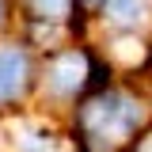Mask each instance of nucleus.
Returning a JSON list of instances; mask_svg holds the SVG:
<instances>
[{
    "label": "nucleus",
    "mask_w": 152,
    "mask_h": 152,
    "mask_svg": "<svg viewBox=\"0 0 152 152\" xmlns=\"http://www.w3.org/2000/svg\"><path fill=\"white\" fill-rule=\"evenodd\" d=\"M141 118V107L126 95H99L91 107H84V126L95 137H114V133H129L133 122Z\"/></svg>",
    "instance_id": "nucleus-1"
},
{
    "label": "nucleus",
    "mask_w": 152,
    "mask_h": 152,
    "mask_svg": "<svg viewBox=\"0 0 152 152\" xmlns=\"http://www.w3.org/2000/svg\"><path fill=\"white\" fill-rule=\"evenodd\" d=\"M31 80V57L23 46H4L0 50V99H15L23 95Z\"/></svg>",
    "instance_id": "nucleus-2"
},
{
    "label": "nucleus",
    "mask_w": 152,
    "mask_h": 152,
    "mask_svg": "<svg viewBox=\"0 0 152 152\" xmlns=\"http://www.w3.org/2000/svg\"><path fill=\"white\" fill-rule=\"evenodd\" d=\"M84 72H88V61L80 53H57L50 61V88L61 95H72L84 88Z\"/></svg>",
    "instance_id": "nucleus-3"
},
{
    "label": "nucleus",
    "mask_w": 152,
    "mask_h": 152,
    "mask_svg": "<svg viewBox=\"0 0 152 152\" xmlns=\"http://www.w3.org/2000/svg\"><path fill=\"white\" fill-rule=\"evenodd\" d=\"M34 8H38L42 19H65L69 8H72V0H34Z\"/></svg>",
    "instance_id": "nucleus-4"
},
{
    "label": "nucleus",
    "mask_w": 152,
    "mask_h": 152,
    "mask_svg": "<svg viewBox=\"0 0 152 152\" xmlns=\"http://www.w3.org/2000/svg\"><path fill=\"white\" fill-rule=\"evenodd\" d=\"M0 19H4V0H0Z\"/></svg>",
    "instance_id": "nucleus-5"
}]
</instances>
